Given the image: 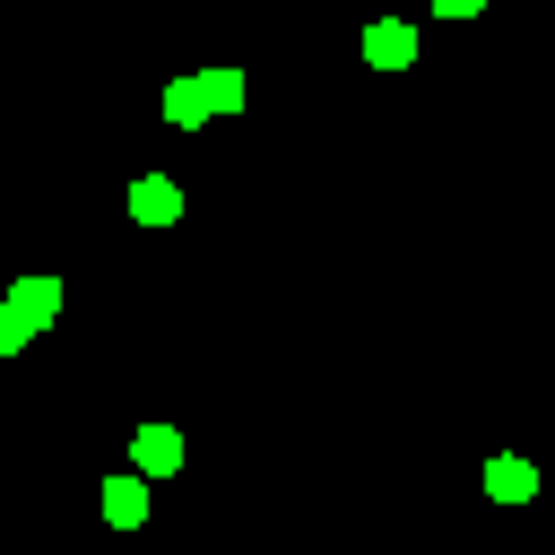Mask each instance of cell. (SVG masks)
<instances>
[{"label": "cell", "mask_w": 555, "mask_h": 555, "mask_svg": "<svg viewBox=\"0 0 555 555\" xmlns=\"http://www.w3.org/2000/svg\"><path fill=\"white\" fill-rule=\"evenodd\" d=\"M52 312H61V278H17V286L0 295V356H17Z\"/></svg>", "instance_id": "6da1fadb"}, {"label": "cell", "mask_w": 555, "mask_h": 555, "mask_svg": "<svg viewBox=\"0 0 555 555\" xmlns=\"http://www.w3.org/2000/svg\"><path fill=\"white\" fill-rule=\"evenodd\" d=\"M364 61H373V69H408V61H416V26H408V17H373V26H364Z\"/></svg>", "instance_id": "7a4b0ae2"}, {"label": "cell", "mask_w": 555, "mask_h": 555, "mask_svg": "<svg viewBox=\"0 0 555 555\" xmlns=\"http://www.w3.org/2000/svg\"><path fill=\"white\" fill-rule=\"evenodd\" d=\"M130 460H139V477H173L182 468V434L173 425H139L130 434Z\"/></svg>", "instance_id": "3957f363"}, {"label": "cell", "mask_w": 555, "mask_h": 555, "mask_svg": "<svg viewBox=\"0 0 555 555\" xmlns=\"http://www.w3.org/2000/svg\"><path fill=\"white\" fill-rule=\"evenodd\" d=\"M130 217H139V225H173V217H182V191H173L165 173H139V182H130Z\"/></svg>", "instance_id": "277c9868"}, {"label": "cell", "mask_w": 555, "mask_h": 555, "mask_svg": "<svg viewBox=\"0 0 555 555\" xmlns=\"http://www.w3.org/2000/svg\"><path fill=\"white\" fill-rule=\"evenodd\" d=\"M486 494H494V503H529V494H538V468H529L520 451H494V460H486Z\"/></svg>", "instance_id": "5b68a950"}, {"label": "cell", "mask_w": 555, "mask_h": 555, "mask_svg": "<svg viewBox=\"0 0 555 555\" xmlns=\"http://www.w3.org/2000/svg\"><path fill=\"white\" fill-rule=\"evenodd\" d=\"M208 113H217V104H208V78H173V87H165V121H173V130H199Z\"/></svg>", "instance_id": "8992f818"}, {"label": "cell", "mask_w": 555, "mask_h": 555, "mask_svg": "<svg viewBox=\"0 0 555 555\" xmlns=\"http://www.w3.org/2000/svg\"><path fill=\"white\" fill-rule=\"evenodd\" d=\"M104 520H113V529H139V520H147V486H139V477H113V486H104Z\"/></svg>", "instance_id": "52a82bcc"}, {"label": "cell", "mask_w": 555, "mask_h": 555, "mask_svg": "<svg viewBox=\"0 0 555 555\" xmlns=\"http://www.w3.org/2000/svg\"><path fill=\"white\" fill-rule=\"evenodd\" d=\"M208 78V104L217 113H243V69H199Z\"/></svg>", "instance_id": "ba28073f"}, {"label": "cell", "mask_w": 555, "mask_h": 555, "mask_svg": "<svg viewBox=\"0 0 555 555\" xmlns=\"http://www.w3.org/2000/svg\"><path fill=\"white\" fill-rule=\"evenodd\" d=\"M434 9H442V17H477L486 0H434Z\"/></svg>", "instance_id": "9c48e42d"}]
</instances>
